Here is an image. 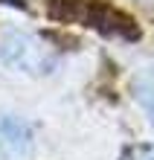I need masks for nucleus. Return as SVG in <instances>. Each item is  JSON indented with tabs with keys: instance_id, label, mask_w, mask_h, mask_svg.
<instances>
[{
	"instance_id": "obj_1",
	"label": "nucleus",
	"mask_w": 154,
	"mask_h": 160,
	"mask_svg": "<svg viewBox=\"0 0 154 160\" xmlns=\"http://www.w3.org/2000/svg\"><path fill=\"white\" fill-rule=\"evenodd\" d=\"M0 55H3L6 64L21 67V70H32V73H41L50 64L47 47L38 38L23 35V32H6L3 41H0Z\"/></svg>"
},
{
	"instance_id": "obj_2",
	"label": "nucleus",
	"mask_w": 154,
	"mask_h": 160,
	"mask_svg": "<svg viewBox=\"0 0 154 160\" xmlns=\"http://www.w3.org/2000/svg\"><path fill=\"white\" fill-rule=\"evenodd\" d=\"M84 21L90 26L102 32H111V35H122V38H137V26H134L131 18H125L119 12H113L108 6H99V9H87V15H84Z\"/></svg>"
},
{
	"instance_id": "obj_3",
	"label": "nucleus",
	"mask_w": 154,
	"mask_h": 160,
	"mask_svg": "<svg viewBox=\"0 0 154 160\" xmlns=\"http://www.w3.org/2000/svg\"><path fill=\"white\" fill-rule=\"evenodd\" d=\"M0 143H3L6 148H12V152H23L29 140H26V131L17 125L15 119L3 117L0 119Z\"/></svg>"
},
{
	"instance_id": "obj_4",
	"label": "nucleus",
	"mask_w": 154,
	"mask_h": 160,
	"mask_svg": "<svg viewBox=\"0 0 154 160\" xmlns=\"http://www.w3.org/2000/svg\"><path fill=\"white\" fill-rule=\"evenodd\" d=\"M50 15L58 18V21H76V18L87 15V9H84L82 0H50Z\"/></svg>"
},
{
	"instance_id": "obj_5",
	"label": "nucleus",
	"mask_w": 154,
	"mask_h": 160,
	"mask_svg": "<svg viewBox=\"0 0 154 160\" xmlns=\"http://www.w3.org/2000/svg\"><path fill=\"white\" fill-rule=\"evenodd\" d=\"M134 90H137V99L142 102V108L148 111V117H151V122H154V67H148V70L137 79Z\"/></svg>"
}]
</instances>
